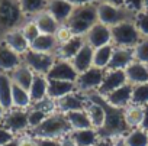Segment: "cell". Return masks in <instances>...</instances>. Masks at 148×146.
Listing matches in <instances>:
<instances>
[{
	"label": "cell",
	"mask_w": 148,
	"mask_h": 146,
	"mask_svg": "<svg viewBox=\"0 0 148 146\" xmlns=\"http://www.w3.org/2000/svg\"><path fill=\"white\" fill-rule=\"evenodd\" d=\"M71 132L73 130L68 124L65 114L55 111L52 114H48L39 126L29 130V134L34 136L35 139H57V140H61L62 137L68 136Z\"/></svg>",
	"instance_id": "6da1fadb"
},
{
	"label": "cell",
	"mask_w": 148,
	"mask_h": 146,
	"mask_svg": "<svg viewBox=\"0 0 148 146\" xmlns=\"http://www.w3.org/2000/svg\"><path fill=\"white\" fill-rule=\"evenodd\" d=\"M102 97V96H100ZM103 107H105V123L103 126L97 130L100 139L105 140H115L119 137H123L126 134V132L129 130V127L125 123V117H123V110L116 109L110 104H108L103 97Z\"/></svg>",
	"instance_id": "7a4b0ae2"
},
{
	"label": "cell",
	"mask_w": 148,
	"mask_h": 146,
	"mask_svg": "<svg viewBox=\"0 0 148 146\" xmlns=\"http://www.w3.org/2000/svg\"><path fill=\"white\" fill-rule=\"evenodd\" d=\"M95 23H97V9L96 3H92L76 6L64 25L71 31L73 35L84 38V35L90 31V28Z\"/></svg>",
	"instance_id": "3957f363"
},
{
	"label": "cell",
	"mask_w": 148,
	"mask_h": 146,
	"mask_svg": "<svg viewBox=\"0 0 148 146\" xmlns=\"http://www.w3.org/2000/svg\"><path fill=\"white\" fill-rule=\"evenodd\" d=\"M26 20L19 0H0V41L8 32L19 29Z\"/></svg>",
	"instance_id": "277c9868"
},
{
	"label": "cell",
	"mask_w": 148,
	"mask_h": 146,
	"mask_svg": "<svg viewBox=\"0 0 148 146\" xmlns=\"http://www.w3.org/2000/svg\"><path fill=\"white\" fill-rule=\"evenodd\" d=\"M112 31V45L116 48H129L134 49L136 43L142 39L134 19L123 20L110 28Z\"/></svg>",
	"instance_id": "5b68a950"
},
{
	"label": "cell",
	"mask_w": 148,
	"mask_h": 146,
	"mask_svg": "<svg viewBox=\"0 0 148 146\" xmlns=\"http://www.w3.org/2000/svg\"><path fill=\"white\" fill-rule=\"evenodd\" d=\"M97 9V22L112 28L123 20L134 19L135 13L131 12L126 6H115L109 3H96Z\"/></svg>",
	"instance_id": "8992f818"
},
{
	"label": "cell",
	"mask_w": 148,
	"mask_h": 146,
	"mask_svg": "<svg viewBox=\"0 0 148 146\" xmlns=\"http://www.w3.org/2000/svg\"><path fill=\"white\" fill-rule=\"evenodd\" d=\"M105 71L106 69H100L96 67H90L89 69L83 71L79 74L77 80H76V91L83 93V94H90V93H96L103 81L105 77Z\"/></svg>",
	"instance_id": "52a82bcc"
},
{
	"label": "cell",
	"mask_w": 148,
	"mask_h": 146,
	"mask_svg": "<svg viewBox=\"0 0 148 146\" xmlns=\"http://www.w3.org/2000/svg\"><path fill=\"white\" fill-rule=\"evenodd\" d=\"M0 126H3L9 132H12L15 136H22L26 132H29V123H28V110L22 109H15L12 107L10 110L5 111L3 119Z\"/></svg>",
	"instance_id": "ba28073f"
},
{
	"label": "cell",
	"mask_w": 148,
	"mask_h": 146,
	"mask_svg": "<svg viewBox=\"0 0 148 146\" xmlns=\"http://www.w3.org/2000/svg\"><path fill=\"white\" fill-rule=\"evenodd\" d=\"M55 61H57V55H54V54L35 52L31 49L22 55V62L25 65H28L35 74H41V75L48 74Z\"/></svg>",
	"instance_id": "9c48e42d"
},
{
	"label": "cell",
	"mask_w": 148,
	"mask_h": 146,
	"mask_svg": "<svg viewBox=\"0 0 148 146\" xmlns=\"http://www.w3.org/2000/svg\"><path fill=\"white\" fill-rule=\"evenodd\" d=\"M87 103H89L87 94L73 91V93L55 100V107H57L58 113L67 114V113H71V111H77V110H86Z\"/></svg>",
	"instance_id": "30bf717a"
},
{
	"label": "cell",
	"mask_w": 148,
	"mask_h": 146,
	"mask_svg": "<svg viewBox=\"0 0 148 146\" xmlns=\"http://www.w3.org/2000/svg\"><path fill=\"white\" fill-rule=\"evenodd\" d=\"M47 77H48V80H60V81L76 83V80L79 77V72L73 67L71 61L57 58V61L54 62V65L47 74Z\"/></svg>",
	"instance_id": "8fae6325"
},
{
	"label": "cell",
	"mask_w": 148,
	"mask_h": 146,
	"mask_svg": "<svg viewBox=\"0 0 148 146\" xmlns=\"http://www.w3.org/2000/svg\"><path fill=\"white\" fill-rule=\"evenodd\" d=\"M84 41L86 43H89L93 49L96 48H100L103 45H109L112 43V31L109 26L97 22L95 23L90 31L84 35Z\"/></svg>",
	"instance_id": "7c38bea8"
},
{
	"label": "cell",
	"mask_w": 148,
	"mask_h": 146,
	"mask_svg": "<svg viewBox=\"0 0 148 146\" xmlns=\"http://www.w3.org/2000/svg\"><path fill=\"white\" fill-rule=\"evenodd\" d=\"M126 83L128 81H126V75H125V69H106L103 81L96 93L100 96H106V94L115 91L116 88L125 86Z\"/></svg>",
	"instance_id": "4fadbf2b"
},
{
	"label": "cell",
	"mask_w": 148,
	"mask_h": 146,
	"mask_svg": "<svg viewBox=\"0 0 148 146\" xmlns=\"http://www.w3.org/2000/svg\"><path fill=\"white\" fill-rule=\"evenodd\" d=\"M102 97L108 104L123 110L125 107H128L132 103V86L129 83H126L125 86H122V87L116 88L115 91H112L106 96H102Z\"/></svg>",
	"instance_id": "5bb4252c"
},
{
	"label": "cell",
	"mask_w": 148,
	"mask_h": 146,
	"mask_svg": "<svg viewBox=\"0 0 148 146\" xmlns=\"http://www.w3.org/2000/svg\"><path fill=\"white\" fill-rule=\"evenodd\" d=\"M22 64V56L12 51L3 41H0V72H10Z\"/></svg>",
	"instance_id": "9a60e30c"
},
{
	"label": "cell",
	"mask_w": 148,
	"mask_h": 146,
	"mask_svg": "<svg viewBox=\"0 0 148 146\" xmlns=\"http://www.w3.org/2000/svg\"><path fill=\"white\" fill-rule=\"evenodd\" d=\"M73 10H74V6L71 3H68L67 0H49L48 7H47V12L60 25H64L67 22V19L70 18Z\"/></svg>",
	"instance_id": "2e32d148"
},
{
	"label": "cell",
	"mask_w": 148,
	"mask_h": 146,
	"mask_svg": "<svg viewBox=\"0 0 148 146\" xmlns=\"http://www.w3.org/2000/svg\"><path fill=\"white\" fill-rule=\"evenodd\" d=\"M125 75H126V81L131 86L145 84L148 83V65L134 61L125 68Z\"/></svg>",
	"instance_id": "e0dca14e"
},
{
	"label": "cell",
	"mask_w": 148,
	"mask_h": 146,
	"mask_svg": "<svg viewBox=\"0 0 148 146\" xmlns=\"http://www.w3.org/2000/svg\"><path fill=\"white\" fill-rule=\"evenodd\" d=\"M84 38L83 36H76V35H73L67 42H64V43H61L60 46H58V49H57V58H60V59H65V61H71L73 58H74V55H76L80 49H82V46L84 45Z\"/></svg>",
	"instance_id": "ac0fdd59"
},
{
	"label": "cell",
	"mask_w": 148,
	"mask_h": 146,
	"mask_svg": "<svg viewBox=\"0 0 148 146\" xmlns=\"http://www.w3.org/2000/svg\"><path fill=\"white\" fill-rule=\"evenodd\" d=\"M2 41H3V42H5L12 51H15L16 54H19L21 56H22L25 52L29 51V42H28L26 38L23 36L21 28L8 32V33L3 36Z\"/></svg>",
	"instance_id": "d6986e66"
},
{
	"label": "cell",
	"mask_w": 148,
	"mask_h": 146,
	"mask_svg": "<svg viewBox=\"0 0 148 146\" xmlns=\"http://www.w3.org/2000/svg\"><path fill=\"white\" fill-rule=\"evenodd\" d=\"M10 80L15 86L21 87V88H25V90H29L31 84H32V80L35 77V72L28 67L25 65L23 62L21 65H18L12 72H10Z\"/></svg>",
	"instance_id": "ffe728a7"
},
{
	"label": "cell",
	"mask_w": 148,
	"mask_h": 146,
	"mask_svg": "<svg viewBox=\"0 0 148 146\" xmlns=\"http://www.w3.org/2000/svg\"><path fill=\"white\" fill-rule=\"evenodd\" d=\"M93 52H95V49L89 43L84 42L82 49L71 59L73 67L76 68V71L79 72V74L83 72V71H86V69H89L90 67H93Z\"/></svg>",
	"instance_id": "44dd1931"
},
{
	"label": "cell",
	"mask_w": 148,
	"mask_h": 146,
	"mask_svg": "<svg viewBox=\"0 0 148 146\" xmlns=\"http://www.w3.org/2000/svg\"><path fill=\"white\" fill-rule=\"evenodd\" d=\"M60 43L55 38V35H45L41 33L34 42H31L29 49L35 52H44V54H57Z\"/></svg>",
	"instance_id": "7402d4cb"
},
{
	"label": "cell",
	"mask_w": 148,
	"mask_h": 146,
	"mask_svg": "<svg viewBox=\"0 0 148 146\" xmlns=\"http://www.w3.org/2000/svg\"><path fill=\"white\" fill-rule=\"evenodd\" d=\"M134 62V52L129 48H116L113 49L108 69H125L129 64Z\"/></svg>",
	"instance_id": "603a6c76"
},
{
	"label": "cell",
	"mask_w": 148,
	"mask_h": 146,
	"mask_svg": "<svg viewBox=\"0 0 148 146\" xmlns=\"http://www.w3.org/2000/svg\"><path fill=\"white\" fill-rule=\"evenodd\" d=\"M70 136L76 143V146H96L100 142L99 132L93 127L83 130H73Z\"/></svg>",
	"instance_id": "cb8c5ba5"
},
{
	"label": "cell",
	"mask_w": 148,
	"mask_h": 146,
	"mask_svg": "<svg viewBox=\"0 0 148 146\" xmlns=\"http://www.w3.org/2000/svg\"><path fill=\"white\" fill-rule=\"evenodd\" d=\"M73 91H76V84L70 81L60 80H48V97L52 100H58Z\"/></svg>",
	"instance_id": "d4e9b609"
},
{
	"label": "cell",
	"mask_w": 148,
	"mask_h": 146,
	"mask_svg": "<svg viewBox=\"0 0 148 146\" xmlns=\"http://www.w3.org/2000/svg\"><path fill=\"white\" fill-rule=\"evenodd\" d=\"M28 91H29L32 103L45 98L48 96V77L41 75V74H35V77L32 80V84H31Z\"/></svg>",
	"instance_id": "484cf974"
},
{
	"label": "cell",
	"mask_w": 148,
	"mask_h": 146,
	"mask_svg": "<svg viewBox=\"0 0 148 146\" xmlns=\"http://www.w3.org/2000/svg\"><path fill=\"white\" fill-rule=\"evenodd\" d=\"M32 20L35 22V25L39 29V32L45 33V35H55L58 28H60V23L47 10L39 13V15H36L35 18H32Z\"/></svg>",
	"instance_id": "4316f807"
},
{
	"label": "cell",
	"mask_w": 148,
	"mask_h": 146,
	"mask_svg": "<svg viewBox=\"0 0 148 146\" xmlns=\"http://www.w3.org/2000/svg\"><path fill=\"white\" fill-rule=\"evenodd\" d=\"M12 87L10 75L8 72H0V106L6 111L12 109Z\"/></svg>",
	"instance_id": "83f0119b"
},
{
	"label": "cell",
	"mask_w": 148,
	"mask_h": 146,
	"mask_svg": "<svg viewBox=\"0 0 148 146\" xmlns=\"http://www.w3.org/2000/svg\"><path fill=\"white\" fill-rule=\"evenodd\" d=\"M49 0H19V5L22 9V13L26 19H32L36 15L47 10Z\"/></svg>",
	"instance_id": "f1b7e54d"
},
{
	"label": "cell",
	"mask_w": 148,
	"mask_h": 146,
	"mask_svg": "<svg viewBox=\"0 0 148 146\" xmlns=\"http://www.w3.org/2000/svg\"><path fill=\"white\" fill-rule=\"evenodd\" d=\"M142 116H144V107L142 106H136V104H129L128 107L123 109V117H125V123L126 126L131 129H136L141 127L142 123Z\"/></svg>",
	"instance_id": "f546056e"
},
{
	"label": "cell",
	"mask_w": 148,
	"mask_h": 146,
	"mask_svg": "<svg viewBox=\"0 0 148 146\" xmlns=\"http://www.w3.org/2000/svg\"><path fill=\"white\" fill-rule=\"evenodd\" d=\"M68 124L71 127V130H83V129H90L93 127L89 119V114L86 113V110H77V111H71L65 114ZM95 129V127H93Z\"/></svg>",
	"instance_id": "4dcf8cb0"
},
{
	"label": "cell",
	"mask_w": 148,
	"mask_h": 146,
	"mask_svg": "<svg viewBox=\"0 0 148 146\" xmlns=\"http://www.w3.org/2000/svg\"><path fill=\"white\" fill-rule=\"evenodd\" d=\"M113 49H115V46L112 43L96 48L95 52H93V67L100 68V69H108V65L110 62Z\"/></svg>",
	"instance_id": "1f68e13d"
},
{
	"label": "cell",
	"mask_w": 148,
	"mask_h": 146,
	"mask_svg": "<svg viewBox=\"0 0 148 146\" xmlns=\"http://www.w3.org/2000/svg\"><path fill=\"white\" fill-rule=\"evenodd\" d=\"M31 106H32V100H31L29 91L13 84V87H12V107L28 110Z\"/></svg>",
	"instance_id": "d6a6232c"
},
{
	"label": "cell",
	"mask_w": 148,
	"mask_h": 146,
	"mask_svg": "<svg viewBox=\"0 0 148 146\" xmlns=\"http://www.w3.org/2000/svg\"><path fill=\"white\" fill-rule=\"evenodd\" d=\"M122 139L126 146H148V132L141 127L128 130Z\"/></svg>",
	"instance_id": "836d02e7"
},
{
	"label": "cell",
	"mask_w": 148,
	"mask_h": 146,
	"mask_svg": "<svg viewBox=\"0 0 148 146\" xmlns=\"http://www.w3.org/2000/svg\"><path fill=\"white\" fill-rule=\"evenodd\" d=\"M132 104L142 107L148 104V83L132 86Z\"/></svg>",
	"instance_id": "e575fe53"
},
{
	"label": "cell",
	"mask_w": 148,
	"mask_h": 146,
	"mask_svg": "<svg viewBox=\"0 0 148 146\" xmlns=\"http://www.w3.org/2000/svg\"><path fill=\"white\" fill-rule=\"evenodd\" d=\"M132 52H134V61L148 65V38H142L132 49Z\"/></svg>",
	"instance_id": "d590c367"
},
{
	"label": "cell",
	"mask_w": 148,
	"mask_h": 146,
	"mask_svg": "<svg viewBox=\"0 0 148 146\" xmlns=\"http://www.w3.org/2000/svg\"><path fill=\"white\" fill-rule=\"evenodd\" d=\"M134 22H135L139 33L142 35V38H148V10L142 9V10L136 12L134 16Z\"/></svg>",
	"instance_id": "8d00e7d4"
},
{
	"label": "cell",
	"mask_w": 148,
	"mask_h": 146,
	"mask_svg": "<svg viewBox=\"0 0 148 146\" xmlns=\"http://www.w3.org/2000/svg\"><path fill=\"white\" fill-rule=\"evenodd\" d=\"M21 31H22L23 36L26 38V41L29 42V45H31V42H34V41L41 35L39 29L36 28V25H35V22H34L32 19H28V20L21 26Z\"/></svg>",
	"instance_id": "74e56055"
},
{
	"label": "cell",
	"mask_w": 148,
	"mask_h": 146,
	"mask_svg": "<svg viewBox=\"0 0 148 146\" xmlns=\"http://www.w3.org/2000/svg\"><path fill=\"white\" fill-rule=\"evenodd\" d=\"M47 116H48L47 113H44V111H41V110H38V109L29 107V109H28V123H29V130H32V129H35L36 126H39V124L45 120Z\"/></svg>",
	"instance_id": "f35d334b"
},
{
	"label": "cell",
	"mask_w": 148,
	"mask_h": 146,
	"mask_svg": "<svg viewBox=\"0 0 148 146\" xmlns=\"http://www.w3.org/2000/svg\"><path fill=\"white\" fill-rule=\"evenodd\" d=\"M31 107L38 109V110H41V111H44V113H47V114H52V113H55V111H57V107H55V100L49 98L48 96H47L45 98L39 100V101L32 103V106H31Z\"/></svg>",
	"instance_id": "ab89813d"
},
{
	"label": "cell",
	"mask_w": 148,
	"mask_h": 146,
	"mask_svg": "<svg viewBox=\"0 0 148 146\" xmlns=\"http://www.w3.org/2000/svg\"><path fill=\"white\" fill-rule=\"evenodd\" d=\"M71 36H73L71 31H70V29H68L65 25H60V28H58V31H57V33H55V38H57L58 43L61 45V43L67 42V41H68Z\"/></svg>",
	"instance_id": "60d3db41"
},
{
	"label": "cell",
	"mask_w": 148,
	"mask_h": 146,
	"mask_svg": "<svg viewBox=\"0 0 148 146\" xmlns=\"http://www.w3.org/2000/svg\"><path fill=\"white\" fill-rule=\"evenodd\" d=\"M15 139H18L12 132H9L8 129H5L3 126H0V146L2 145H6V143H9V142H12V140H15Z\"/></svg>",
	"instance_id": "b9f144b4"
},
{
	"label": "cell",
	"mask_w": 148,
	"mask_h": 146,
	"mask_svg": "<svg viewBox=\"0 0 148 146\" xmlns=\"http://www.w3.org/2000/svg\"><path fill=\"white\" fill-rule=\"evenodd\" d=\"M18 143H19V146H38L36 145V139L34 136H31L29 133L19 136L18 137Z\"/></svg>",
	"instance_id": "7bdbcfd3"
},
{
	"label": "cell",
	"mask_w": 148,
	"mask_h": 146,
	"mask_svg": "<svg viewBox=\"0 0 148 146\" xmlns=\"http://www.w3.org/2000/svg\"><path fill=\"white\" fill-rule=\"evenodd\" d=\"M126 7L131 12L136 13V12L142 10V0H126Z\"/></svg>",
	"instance_id": "ee69618b"
},
{
	"label": "cell",
	"mask_w": 148,
	"mask_h": 146,
	"mask_svg": "<svg viewBox=\"0 0 148 146\" xmlns=\"http://www.w3.org/2000/svg\"><path fill=\"white\" fill-rule=\"evenodd\" d=\"M38 146H61V140L57 139H36Z\"/></svg>",
	"instance_id": "f6af8a7d"
},
{
	"label": "cell",
	"mask_w": 148,
	"mask_h": 146,
	"mask_svg": "<svg viewBox=\"0 0 148 146\" xmlns=\"http://www.w3.org/2000/svg\"><path fill=\"white\" fill-rule=\"evenodd\" d=\"M68 3H71L74 7L76 6H83V5H92V3H97V0H67Z\"/></svg>",
	"instance_id": "bcb514c9"
},
{
	"label": "cell",
	"mask_w": 148,
	"mask_h": 146,
	"mask_svg": "<svg viewBox=\"0 0 148 146\" xmlns=\"http://www.w3.org/2000/svg\"><path fill=\"white\" fill-rule=\"evenodd\" d=\"M141 129L148 132V104L144 106V116H142V123H141Z\"/></svg>",
	"instance_id": "7dc6e473"
},
{
	"label": "cell",
	"mask_w": 148,
	"mask_h": 146,
	"mask_svg": "<svg viewBox=\"0 0 148 146\" xmlns=\"http://www.w3.org/2000/svg\"><path fill=\"white\" fill-rule=\"evenodd\" d=\"M99 3H109L115 6H126V0H97Z\"/></svg>",
	"instance_id": "c3c4849f"
},
{
	"label": "cell",
	"mask_w": 148,
	"mask_h": 146,
	"mask_svg": "<svg viewBox=\"0 0 148 146\" xmlns=\"http://www.w3.org/2000/svg\"><path fill=\"white\" fill-rule=\"evenodd\" d=\"M61 146H76V143H74V140L71 139V136H65L61 139Z\"/></svg>",
	"instance_id": "681fc988"
},
{
	"label": "cell",
	"mask_w": 148,
	"mask_h": 146,
	"mask_svg": "<svg viewBox=\"0 0 148 146\" xmlns=\"http://www.w3.org/2000/svg\"><path fill=\"white\" fill-rule=\"evenodd\" d=\"M96 146H113V143H112V140H105V139H100V142H99Z\"/></svg>",
	"instance_id": "f907efd6"
},
{
	"label": "cell",
	"mask_w": 148,
	"mask_h": 146,
	"mask_svg": "<svg viewBox=\"0 0 148 146\" xmlns=\"http://www.w3.org/2000/svg\"><path fill=\"white\" fill-rule=\"evenodd\" d=\"M112 143H113V146H126L122 137H119V139H115V140H112Z\"/></svg>",
	"instance_id": "816d5d0a"
},
{
	"label": "cell",
	"mask_w": 148,
	"mask_h": 146,
	"mask_svg": "<svg viewBox=\"0 0 148 146\" xmlns=\"http://www.w3.org/2000/svg\"><path fill=\"white\" fill-rule=\"evenodd\" d=\"M2 146H19V143H18V139H15V140H12L6 145H2Z\"/></svg>",
	"instance_id": "f5cc1de1"
},
{
	"label": "cell",
	"mask_w": 148,
	"mask_h": 146,
	"mask_svg": "<svg viewBox=\"0 0 148 146\" xmlns=\"http://www.w3.org/2000/svg\"><path fill=\"white\" fill-rule=\"evenodd\" d=\"M5 111H6V110H5L2 106H0V123H2V119H3V114H5Z\"/></svg>",
	"instance_id": "db71d44e"
},
{
	"label": "cell",
	"mask_w": 148,
	"mask_h": 146,
	"mask_svg": "<svg viewBox=\"0 0 148 146\" xmlns=\"http://www.w3.org/2000/svg\"><path fill=\"white\" fill-rule=\"evenodd\" d=\"M142 9L148 10V0H142Z\"/></svg>",
	"instance_id": "11a10c76"
}]
</instances>
